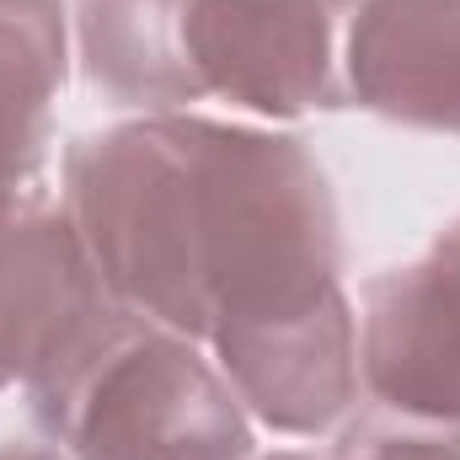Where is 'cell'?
Instances as JSON below:
<instances>
[{
	"mask_svg": "<svg viewBox=\"0 0 460 460\" xmlns=\"http://www.w3.org/2000/svg\"><path fill=\"white\" fill-rule=\"evenodd\" d=\"M38 423L70 460H246L241 396L193 338L113 305L49 375L27 385Z\"/></svg>",
	"mask_w": 460,
	"mask_h": 460,
	"instance_id": "obj_2",
	"label": "cell"
},
{
	"mask_svg": "<svg viewBox=\"0 0 460 460\" xmlns=\"http://www.w3.org/2000/svg\"><path fill=\"white\" fill-rule=\"evenodd\" d=\"M343 86L364 113L460 139V0H353Z\"/></svg>",
	"mask_w": 460,
	"mask_h": 460,
	"instance_id": "obj_6",
	"label": "cell"
},
{
	"mask_svg": "<svg viewBox=\"0 0 460 460\" xmlns=\"http://www.w3.org/2000/svg\"><path fill=\"white\" fill-rule=\"evenodd\" d=\"M65 215L118 305L215 348L343 295L332 188L295 134L145 113L65 155Z\"/></svg>",
	"mask_w": 460,
	"mask_h": 460,
	"instance_id": "obj_1",
	"label": "cell"
},
{
	"mask_svg": "<svg viewBox=\"0 0 460 460\" xmlns=\"http://www.w3.org/2000/svg\"><path fill=\"white\" fill-rule=\"evenodd\" d=\"M193 0H81V65L86 81L139 113H177L204 97L188 43Z\"/></svg>",
	"mask_w": 460,
	"mask_h": 460,
	"instance_id": "obj_7",
	"label": "cell"
},
{
	"mask_svg": "<svg viewBox=\"0 0 460 460\" xmlns=\"http://www.w3.org/2000/svg\"><path fill=\"white\" fill-rule=\"evenodd\" d=\"M311 460H460V423H412V418H402V429L358 423L338 456Z\"/></svg>",
	"mask_w": 460,
	"mask_h": 460,
	"instance_id": "obj_9",
	"label": "cell"
},
{
	"mask_svg": "<svg viewBox=\"0 0 460 460\" xmlns=\"http://www.w3.org/2000/svg\"><path fill=\"white\" fill-rule=\"evenodd\" d=\"M348 16L353 0H193L188 43L204 97L262 118L348 108Z\"/></svg>",
	"mask_w": 460,
	"mask_h": 460,
	"instance_id": "obj_3",
	"label": "cell"
},
{
	"mask_svg": "<svg viewBox=\"0 0 460 460\" xmlns=\"http://www.w3.org/2000/svg\"><path fill=\"white\" fill-rule=\"evenodd\" d=\"M358 385L396 418L460 423V215L423 262L364 284Z\"/></svg>",
	"mask_w": 460,
	"mask_h": 460,
	"instance_id": "obj_4",
	"label": "cell"
},
{
	"mask_svg": "<svg viewBox=\"0 0 460 460\" xmlns=\"http://www.w3.org/2000/svg\"><path fill=\"white\" fill-rule=\"evenodd\" d=\"M65 59V0H0V204L43 166Z\"/></svg>",
	"mask_w": 460,
	"mask_h": 460,
	"instance_id": "obj_8",
	"label": "cell"
},
{
	"mask_svg": "<svg viewBox=\"0 0 460 460\" xmlns=\"http://www.w3.org/2000/svg\"><path fill=\"white\" fill-rule=\"evenodd\" d=\"M113 305L65 209L38 193L0 204V391L49 375Z\"/></svg>",
	"mask_w": 460,
	"mask_h": 460,
	"instance_id": "obj_5",
	"label": "cell"
},
{
	"mask_svg": "<svg viewBox=\"0 0 460 460\" xmlns=\"http://www.w3.org/2000/svg\"><path fill=\"white\" fill-rule=\"evenodd\" d=\"M0 460H65V456L43 450V445H0Z\"/></svg>",
	"mask_w": 460,
	"mask_h": 460,
	"instance_id": "obj_10",
	"label": "cell"
}]
</instances>
